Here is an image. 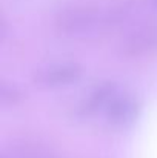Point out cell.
Returning <instances> with one entry per match:
<instances>
[{"instance_id":"obj_7","label":"cell","mask_w":157,"mask_h":158,"mask_svg":"<svg viewBox=\"0 0 157 158\" xmlns=\"http://www.w3.org/2000/svg\"><path fill=\"white\" fill-rule=\"evenodd\" d=\"M146 5H148L151 9L157 11V0H146Z\"/></svg>"},{"instance_id":"obj_5","label":"cell","mask_w":157,"mask_h":158,"mask_svg":"<svg viewBox=\"0 0 157 158\" xmlns=\"http://www.w3.org/2000/svg\"><path fill=\"white\" fill-rule=\"evenodd\" d=\"M117 88L112 83H103L100 86H97L88 97V100L85 102L83 106V112L85 114H94L97 110H105V107L108 103L112 100V97L117 94Z\"/></svg>"},{"instance_id":"obj_6","label":"cell","mask_w":157,"mask_h":158,"mask_svg":"<svg viewBox=\"0 0 157 158\" xmlns=\"http://www.w3.org/2000/svg\"><path fill=\"white\" fill-rule=\"evenodd\" d=\"M20 98H22V94L19 92L15 86H8V85L2 86V102L5 105H15Z\"/></svg>"},{"instance_id":"obj_2","label":"cell","mask_w":157,"mask_h":158,"mask_svg":"<svg viewBox=\"0 0 157 158\" xmlns=\"http://www.w3.org/2000/svg\"><path fill=\"white\" fill-rule=\"evenodd\" d=\"M82 75V68L77 63H52L40 68L34 74V83L43 89H54L76 83Z\"/></svg>"},{"instance_id":"obj_3","label":"cell","mask_w":157,"mask_h":158,"mask_svg":"<svg viewBox=\"0 0 157 158\" xmlns=\"http://www.w3.org/2000/svg\"><path fill=\"white\" fill-rule=\"evenodd\" d=\"M157 51V19L139 26L122 43V52L128 57H140Z\"/></svg>"},{"instance_id":"obj_1","label":"cell","mask_w":157,"mask_h":158,"mask_svg":"<svg viewBox=\"0 0 157 158\" xmlns=\"http://www.w3.org/2000/svg\"><path fill=\"white\" fill-rule=\"evenodd\" d=\"M100 25H106L105 15L88 5H71L63 8L55 19L59 32L76 39H85L94 34Z\"/></svg>"},{"instance_id":"obj_4","label":"cell","mask_w":157,"mask_h":158,"mask_svg":"<svg viewBox=\"0 0 157 158\" xmlns=\"http://www.w3.org/2000/svg\"><path fill=\"white\" fill-rule=\"evenodd\" d=\"M105 115L108 121L114 126H129L136 121L139 115V103L134 97L117 92L105 107Z\"/></svg>"}]
</instances>
